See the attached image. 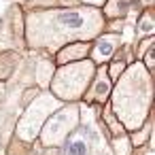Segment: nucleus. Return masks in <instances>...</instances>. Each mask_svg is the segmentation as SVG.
I'll use <instances>...</instances> for the list:
<instances>
[{
    "label": "nucleus",
    "instance_id": "obj_1",
    "mask_svg": "<svg viewBox=\"0 0 155 155\" xmlns=\"http://www.w3.org/2000/svg\"><path fill=\"white\" fill-rule=\"evenodd\" d=\"M151 98V72L138 62L125 68L123 74L117 79V85L113 89L110 113L125 130H138L149 119Z\"/></svg>",
    "mask_w": 155,
    "mask_h": 155
},
{
    "label": "nucleus",
    "instance_id": "obj_2",
    "mask_svg": "<svg viewBox=\"0 0 155 155\" xmlns=\"http://www.w3.org/2000/svg\"><path fill=\"white\" fill-rule=\"evenodd\" d=\"M43 30L45 34H51L53 41L49 45L60 43H85L89 38H96L102 30V17L96 9H60V11H47L43 15H32L28 19V32Z\"/></svg>",
    "mask_w": 155,
    "mask_h": 155
},
{
    "label": "nucleus",
    "instance_id": "obj_3",
    "mask_svg": "<svg viewBox=\"0 0 155 155\" xmlns=\"http://www.w3.org/2000/svg\"><path fill=\"white\" fill-rule=\"evenodd\" d=\"M94 74H96V64L91 60H81V62L60 66L58 70H53L51 91L58 100L74 102V100L83 98V94L87 91Z\"/></svg>",
    "mask_w": 155,
    "mask_h": 155
},
{
    "label": "nucleus",
    "instance_id": "obj_4",
    "mask_svg": "<svg viewBox=\"0 0 155 155\" xmlns=\"http://www.w3.org/2000/svg\"><path fill=\"white\" fill-rule=\"evenodd\" d=\"M62 106V102L53 96V94H43L38 100L30 102L24 117L17 123V136L26 142L34 140L41 132V127L45 125V121Z\"/></svg>",
    "mask_w": 155,
    "mask_h": 155
},
{
    "label": "nucleus",
    "instance_id": "obj_5",
    "mask_svg": "<svg viewBox=\"0 0 155 155\" xmlns=\"http://www.w3.org/2000/svg\"><path fill=\"white\" fill-rule=\"evenodd\" d=\"M79 125V106L68 104L60 106L41 127V144L45 147H60L64 140L72 134V130Z\"/></svg>",
    "mask_w": 155,
    "mask_h": 155
},
{
    "label": "nucleus",
    "instance_id": "obj_6",
    "mask_svg": "<svg viewBox=\"0 0 155 155\" xmlns=\"http://www.w3.org/2000/svg\"><path fill=\"white\" fill-rule=\"evenodd\" d=\"M106 70H108V68H96V74H94V79H91V83H89V89L83 94L85 102H100V104L106 102V98H108V94H110V89H113Z\"/></svg>",
    "mask_w": 155,
    "mask_h": 155
},
{
    "label": "nucleus",
    "instance_id": "obj_7",
    "mask_svg": "<svg viewBox=\"0 0 155 155\" xmlns=\"http://www.w3.org/2000/svg\"><path fill=\"white\" fill-rule=\"evenodd\" d=\"M121 45V34H102L96 38V45L91 49V62L94 64H102L108 62L110 58H115L117 47Z\"/></svg>",
    "mask_w": 155,
    "mask_h": 155
},
{
    "label": "nucleus",
    "instance_id": "obj_8",
    "mask_svg": "<svg viewBox=\"0 0 155 155\" xmlns=\"http://www.w3.org/2000/svg\"><path fill=\"white\" fill-rule=\"evenodd\" d=\"M62 147H64V155H87L89 153V134H87V127H83L81 132L68 136Z\"/></svg>",
    "mask_w": 155,
    "mask_h": 155
},
{
    "label": "nucleus",
    "instance_id": "obj_9",
    "mask_svg": "<svg viewBox=\"0 0 155 155\" xmlns=\"http://www.w3.org/2000/svg\"><path fill=\"white\" fill-rule=\"evenodd\" d=\"M87 51H89V45L87 43H70V45H66L60 53H58V58H55V62H58V66H66L68 62H72V60H85V55H87Z\"/></svg>",
    "mask_w": 155,
    "mask_h": 155
},
{
    "label": "nucleus",
    "instance_id": "obj_10",
    "mask_svg": "<svg viewBox=\"0 0 155 155\" xmlns=\"http://www.w3.org/2000/svg\"><path fill=\"white\" fill-rule=\"evenodd\" d=\"M136 7L140 9V0H108L106 15L108 17H123Z\"/></svg>",
    "mask_w": 155,
    "mask_h": 155
},
{
    "label": "nucleus",
    "instance_id": "obj_11",
    "mask_svg": "<svg viewBox=\"0 0 155 155\" xmlns=\"http://www.w3.org/2000/svg\"><path fill=\"white\" fill-rule=\"evenodd\" d=\"M153 32H155V19H153L151 11L147 9V11H142V13H140V17H138L136 34H138V38H151V36H153Z\"/></svg>",
    "mask_w": 155,
    "mask_h": 155
},
{
    "label": "nucleus",
    "instance_id": "obj_12",
    "mask_svg": "<svg viewBox=\"0 0 155 155\" xmlns=\"http://www.w3.org/2000/svg\"><path fill=\"white\" fill-rule=\"evenodd\" d=\"M113 147H115V155H130L132 153V144H130L127 136H117L113 140Z\"/></svg>",
    "mask_w": 155,
    "mask_h": 155
},
{
    "label": "nucleus",
    "instance_id": "obj_13",
    "mask_svg": "<svg viewBox=\"0 0 155 155\" xmlns=\"http://www.w3.org/2000/svg\"><path fill=\"white\" fill-rule=\"evenodd\" d=\"M142 125H144V127H142L140 132H134V136L130 138V144H132V147H134V144H144V140L151 136V121L147 119Z\"/></svg>",
    "mask_w": 155,
    "mask_h": 155
},
{
    "label": "nucleus",
    "instance_id": "obj_14",
    "mask_svg": "<svg viewBox=\"0 0 155 155\" xmlns=\"http://www.w3.org/2000/svg\"><path fill=\"white\" fill-rule=\"evenodd\" d=\"M144 53H147V55H144V64H142V66L151 72V70H153V62H155V49H153V47H149Z\"/></svg>",
    "mask_w": 155,
    "mask_h": 155
},
{
    "label": "nucleus",
    "instance_id": "obj_15",
    "mask_svg": "<svg viewBox=\"0 0 155 155\" xmlns=\"http://www.w3.org/2000/svg\"><path fill=\"white\" fill-rule=\"evenodd\" d=\"M81 2H85V5H89V7H104L106 0H81Z\"/></svg>",
    "mask_w": 155,
    "mask_h": 155
},
{
    "label": "nucleus",
    "instance_id": "obj_16",
    "mask_svg": "<svg viewBox=\"0 0 155 155\" xmlns=\"http://www.w3.org/2000/svg\"><path fill=\"white\" fill-rule=\"evenodd\" d=\"M2 24H5V17H2V15H0V28H2Z\"/></svg>",
    "mask_w": 155,
    "mask_h": 155
},
{
    "label": "nucleus",
    "instance_id": "obj_17",
    "mask_svg": "<svg viewBox=\"0 0 155 155\" xmlns=\"http://www.w3.org/2000/svg\"><path fill=\"white\" fill-rule=\"evenodd\" d=\"M144 155H153V151H151V149H149V151H147V153H144Z\"/></svg>",
    "mask_w": 155,
    "mask_h": 155
}]
</instances>
